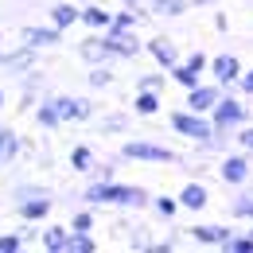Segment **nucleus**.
<instances>
[{"instance_id":"7","label":"nucleus","mask_w":253,"mask_h":253,"mask_svg":"<svg viewBox=\"0 0 253 253\" xmlns=\"http://www.w3.org/2000/svg\"><path fill=\"white\" fill-rule=\"evenodd\" d=\"M101 35H105V47H109L113 59H136V55L144 51L136 28H132V32H113V28H109V32H101Z\"/></svg>"},{"instance_id":"36","label":"nucleus","mask_w":253,"mask_h":253,"mask_svg":"<svg viewBox=\"0 0 253 253\" xmlns=\"http://www.w3.org/2000/svg\"><path fill=\"white\" fill-rule=\"evenodd\" d=\"M238 94H246V97H253V66L250 70H242V78H238V86H234Z\"/></svg>"},{"instance_id":"25","label":"nucleus","mask_w":253,"mask_h":253,"mask_svg":"<svg viewBox=\"0 0 253 253\" xmlns=\"http://www.w3.org/2000/svg\"><path fill=\"white\" fill-rule=\"evenodd\" d=\"M191 8V0H148V12H156L164 20H175V16H183Z\"/></svg>"},{"instance_id":"8","label":"nucleus","mask_w":253,"mask_h":253,"mask_svg":"<svg viewBox=\"0 0 253 253\" xmlns=\"http://www.w3.org/2000/svg\"><path fill=\"white\" fill-rule=\"evenodd\" d=\"M187 234H191L195 246H214V250H222V246L234 238V230L222 226V222H199V226H191Z\"/></svg>"},{"instance_id":"5","label":"nucleus","mask_w":253,"mask_h":253,"mask_svg":"<svg viewBox=\"0 0 253 253\" xmlns=\"http://www.w3.org/2000/svg\"><path fill=\"white\" fill-rule=\"evenodd\" d=\"M250 156H246V148L242 152H222V164H218V179L226 187H246L250 183Z\"/></svg>"},{"instance_id":"33","label":"nucleus","mask_w":253,"mask_h":253,"mask_svg":"<svg viewBox=\"0 0 253 253\" xmlns=\"http://www.w3.org/2000/svg\"><path fill=\"white\" fill-rule=\"evenodd\" d=\"M70 230H94V211H90V207L74 211V214H70Z\"/></svg>"},{"instance_id":"19","label":"nucleus","mask_w":253,"mask_h":253,"mask_svg":"<svg viewBox=\"0 0 253 253\" xmlns=\"http://www.w3.org/2000/svg\"><path fill=\"white\" fill-rule=\"evenodd\" d=\"M47 20H51L59 32H66V28L82 24V4H70V0H63V4H51V8H47Z\"/></svg>"},{"instance_id":"16","label":"nucleus","mask_w":253,"mask_h":253,"mask_svg":"<svg viewBox=\"0 0 253 253\" xmlns=\"http://www.w3.org/2000/svg\"><path fill=\"white\" fill-rule=\"evenodd\" d=\"M51 195H32V199H16V211H20V218L24 222H47L51 214Z\"/></svg>"},{"instance_id":"20","label":"nucleus","mask_w":253,"mask_h":253,"mask_svg":"<svg viewBox=\"0 0 253 253\" xmlns=\"http://www.w3.org/2000/svg\"><path fill=\"white\" fill-rule=\"evenodd\" d=\"M82 24H86L90 32H105V28L113 24V12L101 8L97 0H86V4H82Z\"/></svg>"},{"instance_id":"10","label":"nucleus","mask_w":253,"mask_h":253,"mask_svg":"<svg viewBox=\"0 0 253 253\" xmlns=\"http://www.w3.org/2000/svg\"><path fill=\"white\" fill-rule=\"evenodd\" d=\"M35 63H39V51H35L32 43H24V47H16V51H4V59H0V66L8 70V74H28V70H35Z\"/></svg>"},{"instance_id":"30","label":"nucleus","mask_w":253,"mask_h":253,"mask_svg":"<svg viewBox=\"0 0 253 253\" xmlns=\"http://www.w3.org/2000/svg\"><path fill=\"white\" fill-rule=\"evenodd\" d=\"M230 214H234V218L253 222V195H238V199L230 203Z\"/></svg>"},{"instance_id":"4","label":"nucleus","mask_w":253,"mask_h":253,"mask_svg":"<svg viewBox=\"0 0 253 253\" xmlns=\"http://www.w3.org/2000/svg\"><path fill=\"white\" fill-rule=\"evenodd\" d=\"M121 160H144V164H175V152L156 140H125L121 144Z\"/></svg>"},{"instance_id":"40","label":"nucleus","mask_w":253,"mask_h":253,"mask_svg":"<svg viewBox=\"0 0 253 253\" xmlns=\"http://www.w3.org/2000/svg\"><path fill=\"white\" fill-rule=\"evenodd\" d=\"M191 4H214V0H191Z\"/></svg>"},{"instance_id":"6","label":"nucleus","mask_w":253,"mask_h":253,"mask_svg":"<svg viewBox=\"0 0 253 253\" xmlns=\"http://www.w3.org/2000/svg\"><path fill=\"white\" fill-rule=\"evenodd\" d=\"M242 70H246V66H242V59H238L234 51H222V55L211 59V78L218 82L222 90H234L238 78H242Z\"/></svg>"},{"instance_id":"27","label":"nucleus","mask_w":253,"mask_h":253,"mask_svg":"<svg viewBox=\"0 0 253 253\" xmlns=\"http://www.w3.org/2000/svg\"><path fill=\"white\" fill-rule=\"evenodd\" d=\"M90 90H105V86H113V66L109 63H97V66H90Z\"/></svg>"},{"instance_id":"24","label":"nucleus","mask_w":253,"mask_h":253,"mask_svg":"<svg viewBox=\"0 0 253 253\" xmlns=\"http://www.w3.org/2000/svg\"><path fill=\"white\" fill-rule=\"evenodd\" d=\"M183 211V203H179V195H152V214L164 222H171L175 214Z\"/></svg>"},{"instance_id":"17","label":"nucleus","mask_w":253,"mask_h":253,"mask_svg":"<svg viewBox=\"0 0 253 253\" xmlns=\"http://www.w3.org/2000/svg\"><path fill=\"white\" fill-rule=\"evenodd\" d=\"M24 43H32L35 51H43V47H63V32L47 20L43 28H24Z\"/></svg>"},{"instance_id":"2","label":"nucleus","mask_w":253,"mask_h":253,"mask_svg":"<svg viewBox=\"0 0 253 253\" xmlns=\"http://www.w3.org/2000/svg\"><path fill=\"white\" fill-rule=\"evenodd\" d=\"M171 132H179V136H187L195 144H207V140H214V121H211V113H195V109H171Z\"/></svg>"},{"instance_id":"14","label":"nucleus","mask_w":253,"mask_h":253,"mask_svg":"<svg viewBox=\"0 0 253 253\" xmlns=\"http://www.w3.org/2000/svg\"><path fill=\"white\" fill-rule=\"evenodd\" d=\"M35 125H43V128L66 125V121H63V109H59V94H43L39 101H35Z\"/></svg>"},{"instance_id":"39","label":"nucleus","mask_w":253,"mask_h":253,"mask_svg":"<svg viewBox=\"0 0 253 253\" xmlns=\"http://www.w3.org/2000/svg\"><path fill=\"white\" fill-rule=\"evenodd\" d=\"M121 4H132V8H148V0H121Z\"/></svg>"},{"instance_id":"35","label":"nucleus","mask_w":253,"mask_h":253,"mask_svg":"<svg viewBox=\"0 0 253 253\" xmlns=\"http://www.w3.org/2000/svg\"><path fill=\"white\" fill-rule=\"evenodd\" d=\"M125 125H128V117H121V113H109V117L101 121L105 132H125Z\"/></svg>"},{"instance_id":"22","label":"nucleus","mask_w":253,"mask_h":253,"mask_svg":"<svg viewBox=\"0 0 253 253\" xmlns=\"http://www.w3.org/2000/svg\"><path fill=\"white\" fill-rule=\"evenodd\" d=\"M20 152H24V136L16 128H0V164H12Z\"/></svg>"},{"instance_id":"13","label":"nucleus","mask_w":253,"mask_h":253,"mask_svg":"<svg viewBox=\"0 0 253 253\" xmlns=\"http://www.w3.org/2000/svg\"><path fill=\"white\" fill-rule=\"evenodd\" d=\"M144 51H148V55H152V63L164 66V70H171V66L179 63V47H175L168 35H156V39H148V43H144Z\"/></svg>"},{"instance_id":"9","label":"nucleus","mask_w":253,"mask_h":253,"mask_svg":"<svg viewBox=\"0 0 253 253\" xmlns=\"http://www.w3.org/2000/svg\"><path fill=\"white\" fill-rule=\"evenodd\" d=\"M222 90L218 82H199V86H191L187 90V109H195V113H211L214 105L222 101Z\"/></svg>"},{"instance_id":"32","label":"nucleus","mask_w":253,"mask_h":253,"mask_svg":"<svg viewBox=\"0 0 253 253\" xmlns=\"http://www.w3.org/2000/svg\"><path fill=\"white\" fill-rule=\"evenodd\" d=\"M20 86H24V97L32 101V97H35V90L43 86V74H39V70H28V74H20Z\"/></svg>"},{"instance_id":"31","label":"nucleus","mask_w":253,"mask_h":253,"mask_svg":"<svg viewBox=\"0 0 253 253\" xmlns=\"http://www.w3.org/2000/svg\"><path fill=\"white\" fill-rule=\"evenodd\" d=\"M28 230H20V234H0V253H20L28 246V238H24Z\"/></svg>"},{"instance_id":"43","label":"nucleus","mask_w":253,"mask_h":253,"mask_svg":"<svg viewBox=\"0 0 253 253\" xmlns=\"http://www.w3.org/2000/svg\"><path fill=\"white\" fill-rule=\"evenodd\" d=\"M250 238H253V230H250Z\"/></svg>"},{"instance_id":"34","label":"nucleus","mask_w":253,"mask_h":253,"mask_svg":"<svg viewBox=\"0 0 253 253\" xmlns=\"http://www.w3.org/2000/svg\"><path fill=\"white\" fill-rule=\"evenodd\" d=\"M234 144H238V148H246V152H253V121L234 132Z\"/></svg>"},{"instance_id":"29","label":"nucleus","mask_w":253,"mask_h":253,"mask_svg":"<svg viewBox=\"0 0 253 253\" xmlns=\"http://www.w3.org/2000/svg\"><path fill=\"white\" fill-rule=\"evenodd\" d=\"M164 86H168L164 66H160V70H148V74H140V78H136V90H164Z\"/></svg>"},{"instance_id":"15","label":"nucleus","mask_w":253,"mask_h":253,"mask_svg":"<svg viewBox=\"0 0 253 253\" xmlns=\"http://www.w3.org/2000/svg\"><path fill=\"white\" fill-rule=\"evenodd\" d=\"M78 59H82V63H90V66L113 63V55H109V47H105V35L94 32L90 39H82V43H78Z\"/></svg>"},{"instance_id":"1","label":"nucleus","mask_w":253,"mask_h":253,"mask_svg":"<svg viewBox=\"0 0 253 253\" xmlns=\"http://www.w3.org/2000/svg\"><path fill=\"white\" fill-rule=\"evenodd\" d=\"M82 199L90 207H121V211H144V207H152V195L144 187L117 183V179H94V183H86Z\"/></svg>"},{"instance_id":"12","label":"nucleus","mask_w":253,"mask_h":253,"mask_svg":"<svg viewBox=\"0 0 253 253\" xmlns=\"http://www.w3.org/2000/svg\"><path fill=\"white\" fill-rule=\"evenodd\" d=\"M59 109H63V121H70V125H86V121L94 117V105H90V97L59 94Z\"/></svg>"},{"instance_id":"41","label":"nucleus","mask_w":253,"mask_h":253,"mask_svg":"<svg viewBox=\"0 0 253 253\" xmlns=\"http://www.w3.org/2000/svg\"><path fill=\"white\" fill-rule=\"evenodd\" d=\"M4 101H8V97H4V90H0V109H4Z\"/></svg>"},{"instance_id":"23","label":"nucleus","mask_w":253,"mask_h":253,"mask_svg":"<svg viewBox=\"0 0 253 253\" xmlns=\"http://www.w3.org/2000/svg\"><path fill=\"white\" fill-rule=\"evenodd\" d=\"M132 113H136V117H156L160 113V90H136Z\"/></svg>"},{"instance_id":"18","label":"nucleus","mask_w":253,"mask_h":253,"mask_svg":"<svg viewBox=\"0 0 253 253\" xmlns=\"http://www.w3.org/2000/svg\"><path fill=\"white\" fill-rule=\"evenodd\" d=\"M179 203H183V211H207V207H211V191H207V183L187 179V183L179 187Z\"/></svg>"},{"instance_id":"28","label":"nucleus","mask_w":253,"mask_h":253,"mask_svg":"<svg viewBox=\"0 0 253 253\" xmlns=\"http://www.w3.org/2000/svg\"><path fill=\"white\" fill-rule=\"evenodd\" d=\"M70 253H97V242L90 238V230H74L70 234Z\"/></svg>"},{"instance_id":"42","label":"nucleus","mask_w":253,"mask_h":253,"mask_svg":"<svg viewBox=\"0 0 253 253\" xmlns=\"http://www.w3.org/2000/svg\"><path fill=\"white\" fill-rule=\"evenodd\" d=\"M0 59H4V51H0Z\"/></svg>"},{"instance_id":"38","label":"nucleus","mask_w":253,"mask_h":253,"mask_svg":"<svg viewBox=\"0 0 253 253\" xmlns=\"http://www.w3.org/2000/svg\"><path fill=\"white\" fill-rule=\"evenodd\" d=\"M171 250H175L171 238H164V242H148V246H144V253H171Z\"/></svg>"},{"instance_id":"21","label":"nucleus","mask_w":253,"mask_h":253,"mask_svg":"<svg viewBox=\"0 0 253 253\" xmlns=\"http://www.w3.org/2000/svg\"><path fill=\"white\" fill-rule=\"evenodd\" d=\"M168 74H171V82H175L179 90H191V86H199V82H203V70H199V66H191L187 59H179Z\"/></svg>"},{"instance_id":"37","label":"nucleus","mask_w":253,"mask_h":253,"mask_svg":"<svg viewBox=\"0 0 253 253\" xmlns=\"http://www.w3.org/2000/svg\"><path fill=\"white\" fill-rule=\"evenodd\" d=\"M32 195H51V191L39 187V183H24V187H16V199H32Z\"/></svg>"},{"instance_id":"3","label":"nucleus","mask_w":253,"mask_h":253,"mask_svg":"<svg viewBox=\"0 0 253 253\" xmlns=\"http://www.w3.org/2000/svg\"><path fill=\"white\" fill-rule=\"evenodd\" d=\"M211 121H214V128L238 132L242 125H250V109H246V101H242V97H234V90H226L222 101L211 109Z\"/></svg>"},{"instance_id":"26","label":"nucleus","mask_w":253,"mask_h":253,"mask_svg":"<svg viewBox=\"0 0 253 253\" xmlns=\"http://www.w3.org/2000/svg\"><path fill=\"white\" fill-rule=\"evenodd\" d=\"M70 168L90 175V171H94V152H90L86 144H74V148H70Z\"/></svg>"},{"instance_id":"11","label":"nucleus","mask_w":253,"mask_h":253,"mask_svg":"<svg viewBox=\"0 0 253 253\" xmlns=\"http://www.w3.org/2000/svg\"><path fill=\"white\" fill-rule=\"evenodd\" d=\"M70 226H59V222H47L43 230H39V250L47 253H70Z\"/></svg>"}]
</instances>
